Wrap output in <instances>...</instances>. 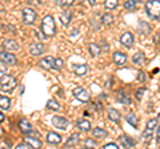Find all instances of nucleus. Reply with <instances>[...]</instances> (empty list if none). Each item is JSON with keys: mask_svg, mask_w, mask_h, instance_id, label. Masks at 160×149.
I'll return each instance as SVG.
<instances>
[{"mask_svg": "<svg viewBox=\"0 0 160 149\" xmlns=\"http://www.w3.org/2000/svg\"><path fill=\"white\" fill-rule=\"evenodd\" d=\"M0 87L6 92H12L16 87V79L11 74H4V76L0 77Z\"/></svg>", "mask_w": 160, "mask_h": 149, "instance_id": "nucleus-2", "label": "nucleus"}, {"mask_svg": "<svg viewBox=\"0 0 160 149\" xmlns=\"http://www.w3.org/2000/svg\"><path fill=\"white\" fill-rule=\"evenodd\" d=\"M133 41H135V39H133V35L131 32H124L122 35V37H120V43H122L124 47H127V48H131Z\"/></svg>", "mask_w": 160, "mask_h": 149, "instance_id": "nucleus-8", "label": "nucleus"}, {"mask_svg": "<svg viewBox=\"0 0 160 149\" xmlns=\"http://www.w3.org/2000/svg\"><path fill=\"white\" fill-rule=\"evenodd\" d=\"M42 31L44 36H53L56 32V26H55V20L52 16H46L42 22Z\"/></svg>", "mask_w": 160, "mask_h": 149, "instance_id": "nucleus-1", "label": "nucleus"}, {"mask_svg": "<svg viewBox=\"0 0 160 149\" xmlns=\"http://www.w3.org/2000/svg\"><path fill=\"white\" fill-rule=\"evenodd\" d=\"M0 149H9V144H6V141L0 144Z\"/></svg>", "mask_w": 160, "mask_h": 149, "instance_id": "nucleus-41", "label": "nucleus"}, {"mask_svg": "<svg viewBox=\"0 0 160 149\" xmlns=\"http://www.w3.org/2000/svg\"><path fill=\"white\" fill-rule=\"evenodd\" d=\"M104 6H106V8L108 9H113L118 7V0H107L106 3H104Z\"/></svg>", "mask_w": 160, "mask_h": 149, "instance_id": "nucleus-32", "label": "nucleus"}, {"mask_svg": "<svg viewBox=\"0 0 160 149\" xmlns=\"http://www.w3.org/2000/svg\"><path fill=\"white\" fill-rule=\"evenodd\" d=\"M102 23L106 24V26H111V24L113 23V16L111 13H104L102 16Z\"/></svg>", "mask_w": 160, "mask_h": 149, "instance_id": "nucleus-25", "label": "nucleus"}, {"mask_svg": "<svg viewBox=\"0 0 160 149\" xmlns=\"http://www.w3.org/2000/svg\"><path fill=\"white\" fill-rule=\"evenodd\" d=\"M9 105H11V101H9V99L6 97V96L0 95V108L4 109V111H7V109L9 108Z\"/></svg>", "mask_w": 160, "mask_h": 149, "instance_id": "nucleus-23", "label": "nucleus"}, {"mask_svg": "<svg viewBox=\"0 0 160 149\" xmlns=\"http://www.w3.org/2000/svg\"><path fill=\"white\" fill-rule=\"evenodd\" d=\"M158 120H160V113H159V116H158Z\"/></svg>", "mask_w": 160, "mask_h": 149, "instance_id": "nucleus-44", "label": "nucleus"}, {"mask_svg": "<svg viewBox=\"0 0 160 149\" xmlns=\"http://www.w3.org/2000/svg\"><path fill=\"white\" fill-rule=\"evenodd\" d=\"M156 138H158V142L160 144V127H159V129H158V133H156Z\"/></svg>", "mask_w": 160, "mask_h": 149, "instance_id": "nucleus-42", "label": "nucleus"}, {"mask_svg": "<svg viewBox=\"0 0 160 149\" xmlns=\"http://www.w3.org/2000/svg\"><path fill=\"white\" fill-rule=\"evenodd\" d=\"M3 120H4V115L0 112V123H3Z\"/></svg>", "mask_w": 160, "mask_h": 149, "instance_id": "nucleus-43", "label": "nucleus"}, {"mask_svg": "<svg viewBox=\"0 0 160 149\" xmlns=\"http://www.w3.org/2000/svg\"><path fill=\"white\" fill-rule=\"evenodd\" d=\"M0 60L3 63L8 64V65H15V64H16V57H15V55L9 53V52H0Z\"/></svg>", "mask_w": 160, "mask_h": 149, "instance_id": "nucleus-9", "label": "nucleus"}, {"mask_svg": "<svg viewBox=\"0 0 160 149\" xmlns=\"http://www.w3.org/2000/svg\"><path fill=\"white\" fill-rule=\"evenodd\" d=\"M108 118L113 123H119L120 121V118H122V115L116 111V109H112V108H109L108 109Z\"/></svg>", "mask_w": 160, "mask_h": 149, "instance_id": "nucleus-15", "label": "nucleus"}, {"mask_svg": "<svg viewBox=\"0 0 160 149\" xmlns=\"http://www.w3.org/2000/svg\"><path fill=\"white\" fill-rule=\"evenodd\" d=\"M44 51H46V47L42 43H32L29 46V53L32 56H40V55H43Z\"/></svg>", "mask_w": 160, "mask_h": 149, "instance_id": "nucleus-7", "label": "nucleus"}, {"mask_svg": "<svg viewBox=\"0 0 160 149\" xmlns=\"http://www.w3.org/2000/svg\"><path fill=\"white\" fill-rule=\"evenodd\" d=\"M89 52H91L92 56H98L100 53V47L98 44H91V46H89Z\"/></svg>", "mask_w": 160, "mask_h": 149, "instance_id": "nucleus-31", "label": "nucleus"}, {"mask_svg": "<svg viewBox=\"0 0 160 149\" xmlns=\"http://www.w3.org/2000/svg\"><path fill=\"white\" fill-rule=\"evenodd\" d=\"M126 120H127L128 124H131L132 127H135V128L138 127V118H136V116H135L133 113H128V115L126 116Z\"/></svg>", "mask_w": 160, "mask_h": 149, "instance_id": "nucleus-26", "label": "nucleus"}, {"mask_svg": "<svg viewBox=\"0 0 160 149\" xmlns=\"http://www.w3.org/2000/svg\"><path fill=\"white\" fill-rule=\"evenodd\" d=\"M84 145H86L87 149H95L96 148V142H95L93 140H91V138H87L86 142H84Z\"/></svg>", "mask_w": 160, "mask_h": 149, "instance_id": "nucleus-34", "label": "nucleus"}, {"mask_svg": "<svg viewBox=\"0 0 160 149\" xmlns=\"http://www.w3.org/2000/svg\"><path fill=\"white\" fill-rule=\"evenodd\" d=\"M19 129L23 133H26V135H31V133L33 132V128L31 125V123L27 121L26 118H22V120L19 121Z\"/></svg>", "mask_w": 160, "mask_h": 149, "instance_id": "nucleus-10", "label": "nucleus"}, {"mask_svg": "<svg viewBox=\"0 0 160 149\" xmlns=\"http://www.w3.org/2000/svg\"><path fill=\"white\" fill-rule=\"evenodd\" d=\"M139 32L142 33V35H148L149 32H151V28H149V26L147 23H144V22H140L139 23Z\"/></svg>", "mask_w": 160, "mask_h": 149, "instance_id": "nucleus-22", "label": "nucleus"}, {"mask_svg": "<svg viewBox=\"0 0 160 149\" xmlns=\"http://www.w3.org/2000/svg\"><path fill=\"white\" fill-rule=\"evenodd\" d=\"M79 140H80V135H79V133H73V135L68 138V141L66 142V145H64V147H66V148H68V147H73L75 144H78V142H79Z\"/></svg>", "mask_w": 160, "mask_h": 149, "instance_id": "nucleus-19", "label": "nucleus"}, {"mask_svg": "<svg viewBox=\"0 0 160 149\" xmlns=\"http://www.w3.org/2000/svg\"><path fill=\"white\" fill-rule=\"evenodd\" d=\"M92 133H93L95 137H100V138H104L107 136V132L104 131V129H102V128H95L92 131Z\"/></svg>", "mask_w": 160, "mask_h": 149, "instance_id": "nucleus-28", "label": "nucleus"}, {"mask_svg": "<svg viewBox=\"0 0 160 149\" xmlns=\"http://www.w3.org/2000/svg\"><path fill=\"white\" fill-rule=\"evenodd\" d=\"M53 63H55V59L52 56H47L40 61V65L46 69H51V68H53Z\"/></svg>", "mask_w": 160, "mask_h": 149, "instance_id": "nucleus-16", "label": "nucleus"}, {"mask_svg": "<svg viewBox=\"0 0 160 149\" xmlns=\"http://www.w3.org/2000/svg\"><path fill=\"white\" fill-rule=\"evenodd\" d=\"M146 11L147 15L152 19H159L160 17V2H156V0H151V2L146 3Z\"/></svg>", "mask_w": 160, "mask_h": 149, "instance_id": "nucleus-3", "label": "nucleus"}, {"mask_svg": "<svg viewBox=\"0 0 160 149\" xmlns=\"http://www.w3.org/2000/svg\"><path fill=\"white\" fill-rule=\"evenodd\" d=\"M73 96L76 97L78 100L82 101V103H87L89 100V93L84 88H80V87L73 89Z\"/></svg>", "mask_w": 160, "mask_h": 149, "instance_id": "nucleus-5", "label": "nucleus"}, {"mask_svg": "<svg viewBox=\"0 0 160 149\" xmlns=\"http://www.w3.org/2000/svg\"><path fill=\"white\" fill-rule=\"evenodd\" d=\"M132 61L136 64V65H142V64H144V61H146V56H144L143 52H138L133 55Z\"/></svg>", "mask_w": 160, "mask_h": 149, "instance_id": "nucleus-18", "label": "nucleus"}, {"mask_svg": "<svg viewBox=\"0 0 160 149\" xmlns=\"http://www.w3.org/2000/svg\"><path fill=\"white\" fill-rule=\"evenodd\" d=\"M120 141H122L123 145H126L127 148H133L135 144H136V142L133 141L132 137H129V136H127V135H123L122 137H120Z\"/></svg>", "mask_w": 160, "mask_h": 149, "instance_id": "nucleus-17", "label": "nucleus"}, {"mask_svg": "<svg viewBox=\"0 0 160 149\" xmlns=\"http://www.w3.org/2000/svg\"><path fill=\"white\" fill-rule=\"evenodd\" d=\"M103 149H119V147L116 145V144L109 142V144H106V145L103 147Z\"/></svg>", "mask_w": 160, "mask_h": 149, "instance_id": "nucleus-37", "label": "nucleus"}, {"mask_svg": "<svg viewBox=\"0 0 160 149\" xmlns=\"http://www.w3.org/2000/svg\"><path fill=\"white\" fill-rule=\"evenodd\" d=\"M127 61V55L126 53H122V52H115L113 53V63L116 65H124Z\"/></svg>", "mask_w": 160, "mask_h": 149, "instance_id": "nucleus-11", "label": "nucleus"}, {"mask_svg": "<svg viewBox=\"0 0 160 149\" xmlns=\"http://www.w3.org/2000/svg\"><path fill=\"white\" fill-rule=\"evenodd\" d=\"M35 19H36V12L33 11L32 8H24L23 9V22L31 26L35 23Z\"/></svg>", "mask_w": 160, "mask_h": 149, "instance_id": "nucleus-4", "label": "nucleus"}, {"mask_svg": "<svg viewBox=\"0 0 160 149\" xmlns=\"http://www.w3.org/2000/svg\"><path fill=\"white\" fill-rule=\"evenodd\" d=\"M73 72L78 74V76H83L87 72V65L84 64H80V65H73Z\"/></svg>", "mask_w": 160, "mask_h": 149, "instance_id": "nucleus-21", "label": "nucleus"}, {"mask_svg": "<svg viewBox=\"0 0 160 149\" xmlns=\"http://www.w3.org/2000/svg\"><path fill=\"white\" fill-rule=\"evenodd\" d=\"M62 68H63V60L62 59H55L53 69H62Z\"/></svg>", "mask_w": 160, "mask_h": 149, "instance_id": "nucleus-36", "label": "nucleus"}, {"mask_svg": "<svg viewBox=\"0 0 160 149\" xmlns=\"http://www.w3.org/2000/svg\"><path fill=\"white\" fill-rule=\"evenodd\" d=\"M158 118H151V120H149L148 123H147V129L148 131H152L153 132V129L158 127Z\"/></svg>", "mask_w": 160, "mask_h": 149, "instance_id": "nucleus-30", "label": "nucleus"}, {"mask_svg": "<svg viewBox=\"0 0 160 149\" xmlns=\"http://www.w3.org/2000/svg\"><path fill=\"white\" fill-rule=\"evenodd\" d=\"M26 142H27L31 148H33V149H40V148H42V141H40L38 137L27 136V137H26Z\"/></svg>", "mask_w": 160, "mask_h": 149, "instance_id": "nucleus-12", "label": "nucleus"}, {"mask_svg": "<svg viewBox=\"0 0 160 149\" xmlns=\"http://www.w3.org/2000/svg\"><path fill=\"white\" fill-rule=\"evenodd\" d=\"M16 149H32V148L29 147L28 144H20V145L16 147Z\"/></svg>", "mask_w": 160, "mask_h": 149, "instance_id": "nucleus-40", "label": "nucleus"}, {"mask_svg": "<svg viewBox=\"0 0 160 149\" xmlns=\"http://www.w3.org/2000/svg\"><path fill=\"white\" fill-rule=\"evenodd\" d=\"M3 46H4V48H6V49H9V51H16V49H19L18 43L15 40H6Z\"/></svg>", "mask_w": 160, "mask_h": 149, "instance_id": "nucleus-20", "label": "nucleus"}, {"mask_svg": "<svg viewBox=\"0 0 160 149\" xmlns=\"http://www.w3.org/2000/svg\"><path fill=\"white\" fill-rule=\"evenodd\" d=\"M138 80L139 81H144V80H146V73H144L143 71H140L138 73Z\"/></svg>", "mask_w": 160, "mask_h": 149, "instance_id": "nucleus-39", "label": "nucleus"}, {"mask_svg": "<svg viewBox=\"0 0 160 149\" xmlns=\"http://www.w3.org/2000/svg\"><path fill=\"white\" fill-rule=\"evenodd\" d=\"M59 19H60V22H62L63 26H68L69 22H71V19H72V13L69 11H64V12L60 13Z\"/></svg>", "mask_w": 160, "mask_h": 149, "instance_id": "nucleus-14", "label": "nucleus"}, {"mask_svg": "<svg viewBox=\"0 0 160 149\" xmlns=\"http://www.w3.org/2000/svg\"><path fill=\"white\" fill-rule=\"evenodd\" d=\"M56 3L60 7H69V6H72L73 2H71V0H59V2H56Z\"/></svg>", "mask_w": 160, "mask_h": 149, "instance_id": "nucleus-35", "label": "nucleus"}, {"mask_svg": "<svg viewBox=\"0 0 160 149\" xmlns=\"http://www.w3.org/2000/svg\"><path fill=\"white\" fill-rule=\"evenodd\" d=\"M47 141L49 144H60L62 136L58 135V133H55V132H49V133H47Z\"/></svg>", "mask_w": 160, "mask_h": 149, "instance_id": "nucleus-13", "label": "nucleus"}, {"mask_svg": "<svg viewBox=\"0 0 160 149\" xmlns=\"http://www.w3.org/2000/svg\"><path fill=\"white\" fill-rule=\"evenodd\" d=\"M144 92H146V88H140L139 89V91H138V93H136V99H138V100H140V99H142V96H143V93Z\"/></svg>", "mask_w": 160, "mask_h": 149, "instance_id": "nucleus-38", "label": "nucleus"}, {"mask_svg": "<svg viewBox=\"0 0 160 149\" xmlns=\"http://www.w3.org/2000/svg\"><path fill=\"white\" fill-rule=\"evenodd\" d=\"M78 127L82 129V131L88 132L89 129H91V123L87 121V120H79V121H78Z\"/></svg>", "mask_w": 160, "mask_h": 149, "instance_id": "nucleus-24", "label": "nucleus"}, {"mask_svg": "<svg viewBox=\"0 0 160 149\" xmlns=\"http://www.w3.org/2000/svg\"><path fill=\"white\" fill-rule=\"evenodd\" d=\"M52 124L56 128L66 131L67 127H68V120H67L66 117H63V116H53L52 117Z\"/></svg>", "mask_w": 160, "mask_h": 149, "instance_id": "nucleus-6", "label": "nucleus"}, {"mask_svg": "<svg viewBox=\"0 0 160 149\" xmlns=\"http://www.w3.org/2000/svg\"><path fill=\"white\" fill-rule=\"evenodd\" d=\"M136 7V2H133V0H128V2L124 3V8L126 9H129V11H132Z\"/></svg>", "mask_w": 160, "mask_h": 149, "instance_id": "nucleus-33", "label": "nucleus"}, {"mask_svg": "<svg viewBox=\"0 0 160 149\" xmlns=\"http://www.w3.org/2000/svg\"><path fill=\"white\" fill-rule=\"evenodd\" d=\"M47 108L52 109V111H58V109H60L62 107H60V104H59L56 100L51 99V100H48V103H47Z\"/></svg>", "mask_w": 160, "mask_h": 149, "instance_id": "nucleus-27", "label": "nucleus"}, {"mask_svg": "<svg viewBox=\"0 0 160 149\" xmlns=\"http://www.w3.org/2000/svg\"><path fill=\"white\" fill-rule=\"evenodd\" d=\"M118 100H119V103H122V104H131V99H129L128 96H126L124 93H122V92H119Z\"/></svg>", "mask_w": 160, "mask_h": 149, "instance_id": "nucleus-29", "label": "nucleus"}]
</instances>
